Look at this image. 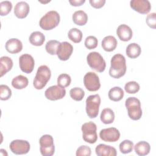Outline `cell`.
I'll use <instances>...</instances> for the list:
<instances>
[{"mask_svg":"<svg viewBox=\"0 0 156 156\" xmlns=\"http://www.w3.org/2000/svg\"><path fill=\"white\" fill-rule=\"evenodd\" d=\"M10 151L16 155H23L29 152L30 149L29 143L24 140H13L9 146Z\"/></svg>","mask_w":156,"mask_h":156,"instance_id":"obj_10","label":"cell"},{"mask_svg":"<svg viewBox=\"0 0 156 156\" xmlns=\"http://www.w3.org/2000/svg\"><path fill=\"white\" fill-rule=\"evenodd\" d=\"M12 60L7 56H2L0 58V76L2 77L13 67Z\"/></svg>","mask_w":156,"mask_h":156,"instance_id":"obj_21","label":"cell"},{"mask_svg":"<svg viewBox=\"0 0 156 156\" xmlns=\"http://www.w3.org/2000/svg\"><path fill=\"white\" fill-rule=\"evenodd\" d=\"M129 117L134 121L138 120L142 116V109L140 101L135 97H129L125 102Z\"/></svg>","mask_w":156,"mask_h":156,"instance_id":"obj_4","label":"cell"},{"mask_svg":"<svg viewBox=\"0 0 156 156\" xmlns=\"http://www.w3.org/2000/svg\"><path fill=\"white\" fill-rule=\"evenodd\" d=\"M73 21L76 25L84 26L88 21V15L83 10L76 11L72 16Z\"/></svg>","mask_w":156,"mask_h":156,"instance_id":"obj_24","label":"cell"},{"mask_svg":"<svg viewBox=\"0 0 156 156\" xmlns=\"http://www.w3.org/2000/svg\"><path fill=\"white\" fill-rule=\"evenodd\" d=\"M101 104V98L98 94L89 96L86 99V112L90 118L98 116Z\"/></svg>","mask_w":156,"mask_h":156,"instance_id":"obj_6","label":"cell"},{"mask_svg":"<svg viewBox=\"0 0 156 156\" xmlns=\"http://www.w3.org/2000/svg\"><path fill=\"white\" fill-rule=\"evenodd\" d=\"M99 136L105 142H115L120 138V132L115 127H109L102 129L99 132Z\"/></svg>","mask_w":156,"mask_h":156,"instance_id":"obj_12","label":"cell"},{"mask_svg":"<svg viewBox=\"0 0 156 156\" xmlns=\"http://www.w3.org/2000/svg\"><path fill=\"white\" fill-rule=\"evenodd\" d=\"M69 95L73 100L76 101H80L83 99L85 96V92L81 88L74 87L70 90Z\"/></svg>","mask_w":156,"mask_h":156,"instance_id":"obj_31","label":"cell"},{"mask_svg":"<svg viewBox=\"0 0 156 156\" xmlns=\"http://www.w3.org/2000/svg\"><path fill=\"white\" fill-rule=\"evenodd\" d=\"M83 83L85 88L90 91H98L101 87L98 76L94 72H88L83 77Z\"/></svg>","mask_w":156,"mask_h":156,"instance_id":"obj_9","label":"cell"},{"mask_svg":"<svg viewBox=\"0 0 156 156\" xmlns=\"http://www.w3.org/2000/svg\"><path fill=\"white\" fill-rule=\"evenodd\" d=\"M100 119L105 124H112L115 120V113L111 108H105L102 110L101 113Z\"/></svg>","mask_w":156,"mask_h":156,"instance_id":"obj_28","label":"cell"},{"mask_svg":"<svg viewBox=\"0 0 156 156\" xmlns=\"http://www.w3.org/2000/svg\"><path fill=\"white\" fill-rule=\"evenodd\" d=\"M40 153L43 156H52L55 152L54 139L51 135L46 134L39 140Z\"/></svg>","mask_w":156,"mask_h":156,"instance_id":"obj_8","label":"cell"},{"mask_svg":"<svg viewBox=\"0 0 156 156\" xmlns=\"http://www.w3.org/2000/svg\"><path fill=\"white\" fill-rule=\"evenodd\" d=\"M29 83L28 79L23 75H18L15 77L12 80V85L17 90L25 88Z\"/></svg>","mask_w":156,"mask_h":156,"instance_id":"obj_25","label":"cell"},{"mask_svg":"<svg viewBox=\"0 0 156 156\" xmlns=\"http://www.w3.org/2000/svg\"><path fill=\"white\" fill-rule=\"evenodd\" d=\"M130 5L133 10L141 14H147L151 9V5L148 0H132Z\"/></svg>","mask_w":156,"mask_h":156,"instance_id":"obj_15","label":"cell"},{"mask_svg":"<svg viewBox=\"0 0 156 156\" xmlns=\"http://www.w3.org/2000/svg\"><path fill=\"white\" fill-rule=\"evenodd\" d=\"M156 13L155 12L149 13L147 15L146 18V23L152 29H155L156 27Z\"/></svg>","mask_w":156,"mask_h":156,"instance_id":"obj_39","label":"cell"},{"mask_svg":"<svg viewBox=\"0 0 156 156\" xmlns=\"http://www.w3.org/2000/svg\"><path fill=\"white\" fill-rule=\"evenodd\" d=\"M83 140L90 144L95 143L98 140L97 126L93 122L90 121L82 124L81 127Z\"/></svg>","mask_w":156,"mask_h":156,"instance_id":"obj_7","label":"cell"},{"mask_svg":"<svg viewBox=\"0 0 156 156\" xmlns=\"http://www.w3.org/2000/svg\"><path fill=\"white\" fill-rule=\"evenodd\" d=\"M91 154V151L90 147L86 145H82L77 148L76 155L77 156H90Z\"/></svg>","mask_w":156,"mask_h":156,"instance_id":"obj_38","label":"cell"},{"mask_svg":"<svg viewBox=\"0 0 156 156\" xmlns=\"http://www.w3.org/2000/svg\"><path fill=\"white\" fill-rule=\"evenodd\" d=\"M134 147L135 153L140 156H144L149 154L151 151V146L149 143L145 141H141L137 143Z\"/></svg>","mask_w":156,"mask_h":156,"instance_id":"obj_22","label":"cell"},{"mask_svg":"<svg viewBox=\"0 0 156 156\" xmlns=\"http://www.w3.org/2000/svg\"><path fill=\"white\" fill-rule=\"evenodd\" d=\"M5 49L10 54H17L23 49L22 42L17 38H10L7 41L5 44Z\"/></svg>","mask_w":156,"mask_h":156,"instance_id":"obj_18","label":"cell"},{"mask_svg":"<svg viewBox=\"0 0 156 156\" xmlns=\"http://www.w3.org/2000/svg\"><path fill=\"white\" fill-rule=\"evenodd\" d=\"M12 96V90L6 85L2 84L0 85V99L2 101H7L10 99Z\"/></svg>","mask_w":156,"mask_h":156,"instance_id":"obj_35","label":"cell"},{"mask_svg":"<svg viewBox=\"0 0 156 156\" xmlns=\"http://www.w3.org/2000/svg\"><path fill=\"white\" fill-rule=\"evenodd\" d=\"M12 9V4L10 1H4L0 2L1 15L5 16L8 15Z\"/></svg>","mask_w":156,"mask_h":156,"instance_id":"obj_36","label":"cell"},{"mask_svg":"<svg viewBox=\"0 0 156 156\" xmlns=\"http://www.w3.org/2000/svg\"><path fill=\"white\" fill-rule=\"evenodd\" d=\"M110 65L109 74L111 77L119 79L126 74L127 67L126 58L123 55L121 54L114 55L111 59Z\"/></svg>","mask_w":156,"mask_h":156,"instance_id":"obj_1","label":"cell"},{"mask_svg":"<svg viewBox=\"0 0 156 156\" xmlns=\"http://www.w3.org/2000/svg\"><path fill=\"white\" fill-rule=\"evenodd\" d=\"M95 152L98 156H116V150L115 147L104 144H99L95 148Z\"/></svg>","mask_w":156,"mask_h":156,"instance_id":"obj_19","label":"cell"},{"mask_svg":"<svg viewBox=\"0 0 156 156\" xmlns=\"http://www.w3.org/2000/svg\"><path fill=\"white\" fill-rule=\"evenodd\" d=\"M51 76V71L46 65H41L38 68L33 85L35 89L41 90L47 84Z\"/></svg>","mask_w":156,"mask_h":156,"instance_id":"obj_2","label":"cell"},{"mask_svg":"<svg viewBox=\"0 0 156 156\" xmlns=\"http://www.w3.org/2000/svg\"><path fill=\"white\" fill-rule=\"evenodd\" d=\"M60 21L59 13L55 10H50L43 15L39 21V25L41 29L49 30L56 27Z\"/></svg>","mask_w":156,"mask_h":156,"instance_id":"obj_3","label":"cell"},{"mask_svg":"<svg viewBox=\"0 0 156 156\" xmlns=\"http://www.w3.org/2000/svg\"><path fill=\"white\" fill-rule=\"evenodd\" d=\"M0 154L2 156H5V155H8L7 152H6V151L5 149H0Z\"/></svg>","mask_w":156,"mask_h":156,"instance_id":"obj_42","label":"cell"},{"mask_svg":"<svg viewBox=\"0 0 156 156\" xmlns=\"http://www.w3.org/2000/svg\"><path fill=\"white\" fill-rule=\"evenodd\" d=\"M60 43L55 40H51L48 41L45 46L46 51L51 55L57 54V51Z\"/></svg>","mask_w":156,"mask_h":156,"instance_id":"obj_30","label":"cell"},{"mask_svg":"<svg viewBox=\"0 0 156 156\" xmlns=\"http://www.w3.org/2000/svg\"><path fill=\"white\" fill-rule=\"evenodd\" d=\"M117 44L118 41L115 37L108 35L103 38L101 45L104 51L111 52L116 49Z\"/></svg>","mask_w":156,"mask_h":156,"instance_id":"obj_20","label":"cell"},{"mask_svg":"<svg viewBox=\"0 0 156 156\" xmlns=\"http://www.w3.org/2000/svg\"><path fill=\"white\" fill-rule=\"evenodd\" d=\"M66 95V90L59 85H52L47 88L44 92L45 97L50 101L61 99Z\"/></svg>","mask_w":156,"mask_h":156,"instance_id":"obj_11","label":"cell"},{"mask_svg":"<svg viewBox=\"0 0 156 156\" xmlns=\"http://www.w3.org/2000/svg\"><path fill=\"white\" fill-rule=\"evenodd\" d=\"M71 82V78L69 75L68 74L63 73L58 76L57 78V85L63 87L65 88L68 87Z\"/></svg>","mask_w":156,"mask_h":156,"instance_id":"obj_33","label":"cell"},{"mask_svg":"<svg viewBox=\"0 0 156 156\" xmlns=\"http://www.w3.org/2000/svg\"><path fill=\"white\" fill-rule=\"evenodd\" d=\"M73 51V46L67 41L60 43L57 51L58 58L62 61L68 60L71 55Z\"/></svg>","mask_w":156,"mask_h":156,"instance_id":"obj_14","label":"cell"},{"mask_svg":"<svg viewBox=\"0 0 156 156\" xmlns=\"http://www.w3.org/2000/svg\"><path fill=\"white\" fill-rule=\"evenodd\" d=\"M84 44L85 47L87 49H95L97 47L98 44V41L97 38L95 37L94 36L90 35L85 38Z\"/></svg>","mask_w":156,"mask_h":156,"instance_id":"obj_37","label":"cell"},{"mask_svg":"<svg viewBox=\"0 0 156 156\" xmlns=\"http://www.w3.org/2000/svg\"><path fill=\"white\" fill-rule=\"evenodd\" d=\"M68 37L69 39L73 42L78 43L82 41L83 34L80 30L77 28H72L69 30L68 33Z\"/></svg>","mask_w":156,"mask_h":156,"instance_id":"obj_29","label":"cell"},{"mask_svg":"<svg viewBox=\"0 0 156 156\" xmlns=\"http://www.w3.org/2000/svg\"><path fill=\"white\" fill-rule=\"evenodd\" d=\"M116 34L119 38L123 41H129L133 35L132 29L126 24L119 25L116 29Z\"/></svg>","mask_w":156,"mask_h":156,"instance_id":"obj_17","label":"cell"},{"mask_svg":"<svg viewBox=\"0 0 156 156\" xmlns=\"http://www.w3.org/2000/svg\"><path fill=\"white\" fill-rule=\"evenodd\" d=\"M133 148V143L132 141L129 140H125L122 141L119 146V151L121 153L126 154L131 152Z\"/></svg>","mask_w":156,"mask_h":156,"instance_id":"obj_32","label":"cell"},{"mask_svg":"<svg viewBox=\"0 0 156 156\" xmlns=\"http://www.w3.org/2000/svg\"><path fill=\"white\" fill-rule=\"evenodd\" d=\"M124 91L119 87H114L112 88L108 93V98L115 102L121 101L124 97Z\"/></svg>","mask_w":156,"mask_h":156,"instance_id":"obj_27","label":"cell"},{"mask_svg":"<svg viewBox=\"0 0 156 156\" xmlns=\"http://www.w3.org/2000/svg\"><path fill=\"white\" fill-rule=\"evenodd\" d=\"M30 11L29 5L25 1H20L15 6L14 14L20 19L26 18Z\"/></svg>","mask_w":156,"mask_h":156,"instance_id":"obj_16","label":"cell"},{"mask_svg":"<svg viewBox=\"0 0 156 156\" xmlns=\"http://www.w3.org/2000/svg\"><path fill=\"white\" fill-rule=\"evenodd\" d=\"M30 44L36 46H40L43 45L45 41L44 35L40 31L33 32L29 38Z\"/></svg>","mask_w":156,"mask_h":156,"instance_id":"obj_23","label":"cell"},{"mask_svg":"<svg viewBox=\"0 0 156 156\" xmlns=\"http://www.w3.org/2000/svg\"><path fill=\"white\" fill-rule=\"evenodd\" d=\"M19 65L23 72L29 74L32 72L34 68L35 61L32 55L29 54H24L19 58Z\"/></svg>","mask_w":156,"mask_h":156,"instance_id":"obj_13","label":"cell"},{"mask_svg":"<svg viewBox=\"0 0 156 156\" xmlns=\"http://www.w3.org/2000/svg\"><path fill=\"white\" fill-rule=\"evenodd\" d=\"M141 52V49L139 44L135 43L129 44L126 49V55L130 58H135L140 56Z\"/></svg>","mask_w":156,"mask_h":156,"instance_id":"obj_26","label":"cell"},{"mask_svg":"<svg viewBox=\"0 0 156 156\" xmlns=\"http://www.w3.org/2000/svg\"><path fill=\"white\" fill-rule=\"evenodd\" d=\"M85 2V0H69V2L70 4L73 6L77 7L80 6L83 4H84Z\"/></svg>","mask_w":156,"mask_h":156,"instance_id":"obj_41","label":"cell"},{"mask_svg":"<svg viewBox=\"0 0 156 156\" xmlns=\"http://www.w3.org/2000/svg\"><path fill=\"white\" fill-rule=\"evenodd\" d=\"M40 2H41V3H44H44H47V2H50V1H40Z\"/></svg>","mask_w":156,"mask_h":156,"instance_id":"obj_43","label":"cell"},{"mask_svg":"<svg viewBox=\"0 0 156 156\" xmlns=\"http://www.w3.org/2000/svg\"><path fill=\"white\" fill-rule=\"evenodd\" d=\"M140 87L138 82L130 81L125 84L124 90L129 94H135L140 90Z\"/></svg>","mask_w":156,"mask_h":156,"instance_id":"obj_34","label":"cell"},{"mask_svg":"<svg viewBox=\"0 0 156 156\" xmlns=\"http://www.w3.org/2000/svg\"><path fill=\"white\" fill-rule=\"evenodd\" d=\"M87 62L90 67L99 73L103 72L106 67V63L102 56L98 52H91L87 57Z\"/></svg>","mask_w":156,"mask_h":156,"instance_id":"obj_5","label":"cell"},{"mask_svg":"<svg viewBox=\"0 0 156 156\" xmlns=\"http://www.w3.org/2000/svg\"><path fill=\"white\" fill-rule=\"evenodd\" d=\"M105 0H90L89 2L92 7L96 9H100L102 7L105 3Z\"/></svg>","mask_w":156,"mask_h":156,"instance_id":"obj_40","label":"cell"}]
</instances>
